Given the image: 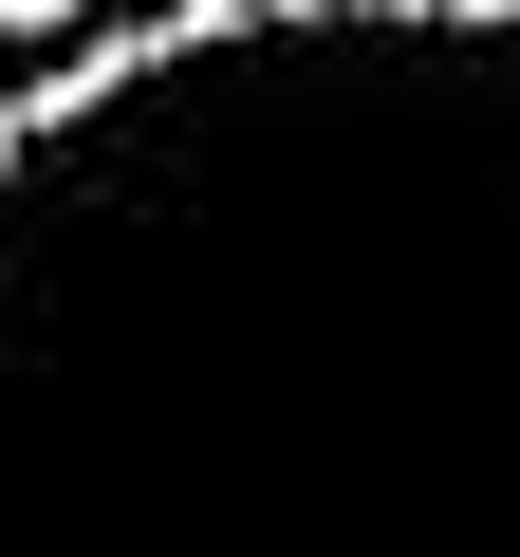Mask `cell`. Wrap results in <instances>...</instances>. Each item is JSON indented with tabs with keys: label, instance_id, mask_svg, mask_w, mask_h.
<instances>
[{
	"label": "cell",
	"instance_id": "2",
	"mask_svg": "<svg viewBox=\"0 0 520 557\" xmlns=\"http://www.w3.org/2000/svg\"><path fill=\"white\" fill-rule=\"evenodd\" d=\"M94 20V0H0V38H75Z\"/></svg>",
	"mask_w": 520,
	"mask_h": 557
},
{
	"label": "cell",
	"instance_id": "1",
	"mask_svg": "<svg viewBox=\"0 0 520 557\" xmlns=\"http://www.w3.org/2000/svg\"><path fill=\"white\" fill-rule=\"evenodd\" d=\"M0 557H520V0H149L0 94Z\"/></svg>",
	"mask_w": 520,
	"mask_h": 557
}]
</instances>
